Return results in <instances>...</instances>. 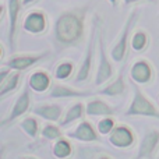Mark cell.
I'll list each match as a JSON object with an SVG mask.
<instances>
[{
	"mask_svg": "<svg viewBox=\"0 0 159 159\" xmlns=\"http://www.w3.org/2000/svg\"><path fill=\"white\" fill-rule=\"evenodd\" d=\"M85 32V11L71 10L60 14L55 24V38L63 46H74Z\"/></svg>",
	"mask_w": 159,
	"mask_h": 159,
	"instance_id": "6da1fadb",
	"label": "cell"
},
{
	"mask_svg": "<svg viewBox=\"0 0 159 159\" xmlns=\"http://www.w3.org/2000/svg\"><path fill=\"white\" fill-rule=\"evenodd\" d=\"M126 116H144V117H152L159 120V109L138 88V85H134V93L126 110Z\"/></svg>",
	"mask_w": 159,
	"mask_h": 159,
	"instance_id": "7a4b0ae2",
	"label": "cell"
},
{
	"mask_svg": "<svg viewBox=\"0 0 159 159\" xmlns=\"http://www.w3.org/2000/svg\"><path fill=\"white\" fill-rule=\"evenodd\" d=\"M138 17V11L134 10L130 13L129 18L126 20V24L123 25V28H121V32L120 35H119L117 41H116V43L113 45L112 50H110V56H112V59L116 61V63H120V61L124 60V57H126V53H127V46H129L130 43V39H131V31H133V25L135 24V20H137Z\"/></svg>",
	"mask_w": 159,
	"mask_h": 159,
	"instance_id": "3957f363",
	"label": "cell"
},
{
	"mask_svg": "<svg viewBox=\"0 0 159 159\" xmlns=\"http://www.w3.org/2000/svg\"><path fill=\"white\" fill-rule=\"evenodd\" d=\"M99 60H98V67H96V73H95V80H93V84L96 87L99 85H105L113 78L115 75V67H113L112 60L109 59L105 49V43H103V38L102 35L99 36Z\"/></svg>",
	"mask_w": 159,
	"mask_h": 159,
	"instance_id": "277c9868",
	"label": "cell"
},
{
	"mask_svg": "<svg viewBox=\"0 0 159 159\" xmlns=\"http://www.w3.org/2000/svg\"><path fill=\"white\" fill-rule=\"evenodd\" d=\"M48 56V52L42 53H24V55H16L11 56L8 60L3 63V66H7L13 71H25V70L31 69L32 66L38 64L41 60H43Z\"/></svg>",
	"mask_w": 159,
	"mask_h": 159,
	"instance_id": "5b68a950",
	"label": "cell"
},
{
	"mask_svg": "<svg viewBox=\"0 0 159 159\" xmlns=\"http://www.w3.org/2000/svg\"><path fill=\"white\" fill-rule=\"evenodd\" d=\"M96 32H98V27L93 25L92 32H91V38L89 42H88L87 50H85V56L82 59L81 64H80V69L75 74L74 81L75 82H85L88 78H89L91 70H92V60H93V55H95V36Z\"/></svg>",
	"mask_w": 159,
	"mask_h": 159,
	"instance_id": "8992f818",
	"label": "cell"
},
{
	"mask_svg": "<svg viewBox=\"0 0 159 159\" xmlns=\"http://www.w3.org/2000/svg\"><path fill=\"white\" fill-rule=\"evenodd\" d=\"M159 149V130L149 129L141 138L137 157L134 159H152Z\"/></svg>",
	"mask_w": 159,
	"mask_h": 159,
	"instance_id": "52a82bcc",
	"label": "cell"
},
{
	"mask_svg": "<svg viewBox=\"0 0 159 159\" xmlns=\"http://www.w3.org/2000/svg\"><path fill=\"white\" fill-rule=\"evenodd\" d=\"M30 107H31V89H30V87H27L17 96L11 110L2 120V126H7V124L16 121L17 119H20L22 115H25V113L30 110Z\"/></svg>",
	"mask_w": 159,
	"mask_h": 159,
	"instance_id": "ba28073f",
	"label": "cell"
},
{
	"mask_svg": "<svg viewBox=\"0 0 159 159\" xmlns=\"http://www.w3.org/2000/svg\"><path fill=\"white\" fill-rule=\"evenodd\" d=\"M109 143L112 147L119 149H129L134 145L135 134L129 126L126 124H117L109 134Z\"/></svg>",
	"mask_w": 159,
	"mask_h": 159,
	"instance_id": "9c48e42d",
	"label": "cell"
},
{
	"mask_svg": "<svg viewBox=\"0 0 159 159\" xmlns=\"http://www.w3.org/2000/svg\"><path fill=\"white\" fill-rule=\"evenodd\" d=\"M155 71L152 64L147 59H138L131 64L130 78L138 85H147L154 80Z\"/></svg>",
	"mask_w": 159,
	"mask_h": 159,
	"instance_id": "30bf717a",
	"label": "cell"
},
{
	"mask_svg": "<svg viewBox=\"0 0 159 159\" xmlns=\"http://www.w3.org/2000/svg\"><path fill=\"white\" fill-rule=\"evenodd\" d=\"M48 27V17L45 13L39 10H34L25 16L24 21H22V30L28 34L32 35H38L42 34Z\"/></svg>",
	"mask_w": 159,
	"mask_h": 159,
	"instance_id": "8fae6325",
	"label": "cell"
},
{
	"mask_svg": "<svg viewBox=\"0 0 159 159\" xmlns=\"http://www.w3.org/2000/svg\"><path fill=\"white\" fill-rule=\"evenodd\" d=\"M22 0H7V17H8V41L11 48H14L16 42V34L18 28V18L22 10Z\"/></svg>",
	"mask_w": 159,
	"mask_h": 159,
	"instance_id": "7c38bea8",
	"label": "cell"
},
{
	"mask_svg": "<svg viewBox=\"0 0 159 159\" xmlns=\"http://www.w3.org/2000/svg\"><path fill=\"white\" fill-rule=\"evenodd\" d=\"M67 137L81 143H95L99 140V133L89 121L82 120L77 127H74V130L67 133Z\"/></svg>",
	"mask_w": 159,
	"mask_h": 159,
	"instance_id": "4fadbf2b",
	"label": "cell"
},
{
	"mask_svg": "<svg viewBox=\"0 0 159 159\" xmlns=\"http://www.w3.org/2000/svg\"><path fill=\"white\" fill-rule=\"evenodd\" d=\"M93 95L91 91L78 89V88L70 87L66 84H56L52 87L49 92V98L52 99H71V98H87Z\"/></svg>",
	"mask_w": 159,
	"mask_h": 159,
	"instance_id": "5bb4252c",
	"label": "cell"
},
{
	"mask_svg": "<svg viewBox=\"0 0 159 159\" xmlns=\"http://www.w3.org/2000/svg\"><path fill=\"white\" fill-rule=\"evenodd\" d=\"M35 116L48 121H60L63 117V106L59 103H38L32 107Z\"/></svg>",
	"mask_w": 159,
	"mask_h": 159,
	"instance_id": "9a60e30c",
	"label": "cell"
},
{
	"mask_svg": "<svg viewBox=\"0 0 159 159\" xmlns=\"http://www.w3.org/2000/svg\"><path fill=\"white\" fill-rule=\"evenodd\" d=\"M28 87L34 92H46L52 87V78H50L49 73L45 70H35L28 78Z\"/></svg>",
	"mask_w": 159,
	"mask_h": 159,
	"instance_id": "2e32d148",
	"label": "cell"
},
{
	"mask_svg": "<svg viewBox=\"0 0 159 159\" xmlns=\"http://www.w3.org/2000/svg\"><path fill=\"white\" fill-rule=\"evenodd\" d=\"M85 113L88 116H99V117H106V116H113L116 113L115 107L110 106L103 99L93 98L85 103Z\"/></svg>",
	"mask_w": 159,
	"mask_h": 159,
	"instance_id": "e0dca14e",
	"label": "cell"
},
{
	"mask_svg": "<svg viewBox=\"0 0 159 159\" xmlns=\"http://www.w3.org/2000/svg\"><path fill=\"white\" fill-rule=\"evenodd\" d=\"M126 92V81H124V75L123 73L117 75L115 80L106 84L101 91H98L99 95H103V96H110V98H115V96L119 95H123Z\"/></svg>",
	"mask_w": 159,
	"mask_h": 159,
	"instance_id": "ac0fdd59",
	"label": "cell"
},
{
	"mask_svg": "<svg viewBox=\"0 0 159 159\" xmlns=\"http://www.w3.org/2000/svg\"><path fill=\"white\" fill-rule=\"evenodd\" d=\"M84 115H87V113H85V103H82V102H75V103H73L71 106L64 112L61 120L59 121V123H60V127L70 126L71 123L82 119Z\"/></svg>",
	"mask_w": 159,
	"mask_h": 159,
	"instance_id": "d6986e66",
	"label": "cell"
},
{
	"mask_svg": "<svg viewBox=\"0 0 159 159\" xmlns=\"http://www.w3.org/2000/svg\"><path fill=\"white\" fill-rule=\"evenodd\" d=\"M52 154L56 159H67L73 154V145L67 138L61 137L55 141L52 145Z\"/></svg>",
	"mask_w": 159,
	"mask_h": 159,
	"instance_id": "ffe728a7",
	"label": "cell"
},
{
	"mask_svg": "<svg viewBox=\"0 0 159 159\" xmlns=\"http://www.w3.org/2000/svg\"><path fill=\"white\" fill-rule=\"evenodd\" d=\"M21 81V73L20 71H13L6 80L0 82V98H4L13 91H16Z\"/></svg>",
	"mask_w": 159,
	"mask_h": 159,
	"instance_id": "44dd1931",
	"label": "cell"
},
{
	"mask_svg": "<svg viewBox=\"0 0 159 159\" xmlns=\"http://www.w3.org/2000/svg\"><path fill=\"white\" fill-rule=\"evenodd\" d=\"M149 45V36L147 34V31L144 30H137L134 34L131 35L130 39V46L134 52H143L148 48Z\"/></svg>",
	"mask_w": 159,
	"mask_h": 159,
	"instance_id": "7402d4cb",
	"label": "cell"
},
{
	"mask_svg": "<svg viewBox=\"0 0 159 159\" xmlns=\"http://www.w3.org/2000/svg\"><path fill=\"white\" fill-rule=\"evenodd\" d=\"M75 66L71 60H63L56 66L55 69V78L59 81H66L74 74Z\"/></svg>",
	"mask_w": 159,
	"mask_h": 159,
	"instance_id": "603a6c76",
	"label": "cell"
},
{
	"mask_svg": "<svg viewBox=\"0 0 159 159\" xmlns=\"http://www.w3.org/2000/svg\"><path fill=\"white\" fill-rule=\"evenodd\" d=\"M20 127L21 130L28 135L30 138H36L39 134V121L34 116H27L20 121Z\"/></svg>",
	"mask_w": 159,
	"mask_h": 159,
	"instance_id": "cb8c5ba5",
	"label": "cell"
},
{
	"mask_svg": "<svg viewBox=\"0 0 159 159\" xmlns=\"http://www.w3.org/2000/svg\"><path fill=\"white\" fill-rule=\"evenodd\" d=\"M41 135L45 140H50V141H56L59 138L63 137V131H61L60 126H56V124H45L43 129L41 130Z\"/></svg>",
	"mask_w": 159,
	"mask_h": 159,
	"instance_id": "d4e9b609",
	"label": "cell"
},
{
	"mask_svg": "<svg viewBox=\"0 0 159 159\" xmlns=\"http://www.w3.org/2000/svg\"><path fill=\"white\" fill-rule=\"evenodd\" d=\"M116 127V121L113 119V116H106V117H102L101 120L96 124V130L101 135H109L113 131V129Z\"/></svg>",
	"mask_w": 159,
	"mask_h": 159,
	"instance_id": "484cf974",
	"label": "cell"
},
{
	"mask_svg": "<svg viewBox=\"0 0 159 159\" xmlns=\"http://www.w3.org/2000/svg\"><path fill=\"white\" fill-rule=\"evenodd\" d=\"M138 2H143V0H123V3H124L126 6L134 4V3H138ZM148 2H154V0H148Z\"/></svg>",
	"mask_w": 159,
	"mask_h": 159,
	"instance_id": "4316f807",
	"label": "cell"
},
{
	"mask_svg": "<svg viewBox=\"0 0 159 159\" xmlns=\"http://www.w3.org/2000/svg\"><path fill=\"white\" fill-rule=\"evenodd\" d=\"M34 2H36V0H22V4L28 6V4H31V3H34Z\"/></svg>",
	"mask_w": 159,
	"mask_h": 159,
	"instance_id": "83f0119b",
	"label": "cell"
},
{
	"mask_svg": "<svg viewBox=\"0 0 159 159\" xmlns=\"http://www.w3.org/2000/svg\"><path fill=\"white\" fill-rule=\"evenodd\" d=\"M107 2L110 3L112 6H117V3H119V0H107Z\"/></svg>",
	"mask_w": 159,
	"mask_h": 159,
	"instance_id": "f1b7e54d",
	"label": "cell"
},
{
	"mask_svg": "<svg viewBox=\"0 0 159 159\" xmlns=\"http://www.w3.org/2000/svg\"><path fill=\"white\" fill-rule=\"evenodd\" d=\"M96 159H112L110 157H107V155H101V157H98Z\"/></svg>",
	"mask_w": 159,
	"mask_h": 159,
	"instance_id": "f546056e",
	"label": "cell"
},
{
	"mask_svg": "<svg viewBox=\"0 0 159 159\" xmlns=\"http://www.w3.org/2000/svg\"><path fill=\"white\" fill-rule=\"evenodd\" d=\"M20 159H38V158H34V157H21Z\"/></svg>",
	"mask_w": 159,
	"mask_h": 159,
	"instance_id": "4dcf8cb0",
	"label": "cell"
},
{
	"mask_svg": "<svg viewBox=\"0 0 159 159\" xmlns=\"http://www.w3.org/2000/svg\"><path fill=\"white\" fill-rule=\"evenodd\" d=\"M158 101H159V99H158Z\"/></svg>",
	"mask_w": 159,
	"mask_h": 159,
	"instance_id": "1f68e13d",
	"label": "cell"
}]
</instances>
